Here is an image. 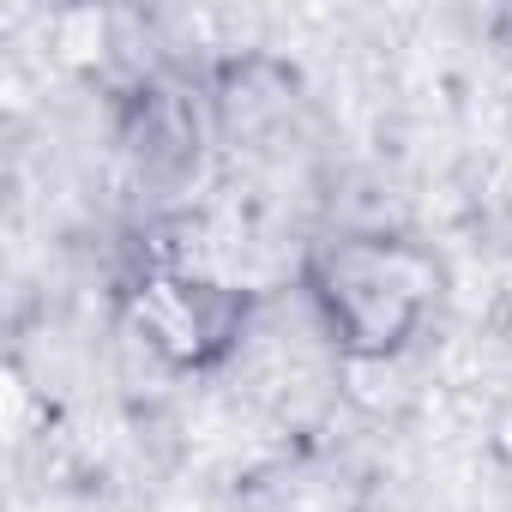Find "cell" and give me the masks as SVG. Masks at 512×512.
<instances>
[{
  "mask_svg": "<svg viewBox=\"0 0 512 512\" xmlns=\"http://www.w3.org/2000/svg\"><path fill=\"white\" fill-rule=\"evenodd\" d=\"M428 284L434 278L422 253L398 241H338L314 260V296L326 320L344 332V344L362 356L404 344V332L428 302Z\"/></svg>",
  "mask_w": 512,
  "mask_h": 512,
  "instance_id": "obj_1",
  "label": "cell"
},
{
  "mask_svg": "<svg viewBox=\"0 0 512 512\" xmlns=\"http://www.w3.org/2000/svg\"><path fill=\"white\" fill-rule=\"evenodd\" d=\"M133 320L139 332L169 356V362H211L229 350L241 326V296L217 284H187V278H145L133 290Z\"/></svg>",
  "mask_w": 512,
  "mask_h": 512,
  "instance_id": "obj_2",
  "label": "cell"
}]
</instances>
